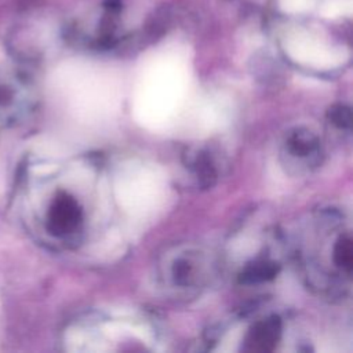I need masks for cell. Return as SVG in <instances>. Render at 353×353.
<instances>
[{
	"instance_id": "obj_9",
	"label": "cell",
	"mask_w": 353,
	"mask_h": 353,
	"mask_svg": "<svg viewBox=\"0 0 353 353\" xmlns=\"http://www.w3.org/2000/svg\"><path fill=\"white\" fill-rule=\"evenodd\" d=\"M328 120L338 128H349L352 123L350 109L345 105H334L328 110Z\"/></svg>"
},
{
	"instance_id": "obj_4",
	"label": "cell",
	"mask_w": 353,
	"mask_h": 353,
	"mask_svg": "<svg viewBox=\"0 0 353 353\" xmlns=\"http://www.w3.org/2000/svg\"><path fill=\"white\" fill-rule=\"evenodd\" d=\"M285 150L291 159L314 165L320 157V142L313 132L299 128L287 135Z\"/></svg>"
},
{
	"instance_id": "obj_1",
	"label": "cell",
	"mask_w": 353,
	"mask_h": 353,
	"mask_svg": "<svg viewBox=\"0 0 353 353\" xmlns=\"http://www.w3.org/2000/svg\"><path fill=\"white\" fill-rule=\"evenodd\" d=\"M80 201L68 190H57L44 212V229L55 239H68L80 230L83 223Z\"/></svg>"
},
{
	"instance_id": "obj_6",
	"label": "cell",
	"mask_w": 353,
	"mask_h": 353,
	"mask_svg": "<svg viewBox=\"0 0 353 353\" xmlns=\"http://www.w3.org/2000/svg\"><path fill=\"white\" fill-rule=\"evenodd\" d=\"M332 259L338 268L350 273L353 263V248L352 239L349 234H341L336 239L332 248Z\"/></svg>"
},
{
	"instance_id": "obj_10",
	"label": "cell",
	"mask_w": 353,
	"mask_h": 353,
	"mask_svg": "<svg viewBox=\"0 0 353 353\" xmlns=\"http://www.w3.org/2000/svg\"><path fill=\"white\" fill-rule=\"evenodd\" d=\"M121 7V1L120 0H105V8L109 12H117Z\"/></svg>"
},
{
	"instance_id": "obj_5",
	"label": "cell",
	"mask_w": 353,
	"mask_h": 353,
	"mask_svg": "<svg viewBox=\"0 0 353 353\" xmlns=\"http://www.w3.org/2000/svg\"><path fill=\"white\" fill-rule=\"evenodd\" d=\"M279 272V265L270 259H256L243 269L240 281L244 284H258L272 280Z\"/></svg>"
},
{
	"instance_id": "obj_7",
	"label": "cell",
	"mask_w": 353,
	"mask_h": 353,
	"mask_svg": "<svg viewBox=\"0 0 353 353\" xmlns=\"http://www.w3.org/2000/svg\"><path fill=\"white\" fill-rule=\"evenodd\" d=\"M193 170L204 186L212 185L216 176V171L207 154L200 153L196 156V159L193 160Z\"/></svg>"
},
{
	"instance_id": "obj_2",
	"label": "cell",
	"mask_w": 353,
	"mask_h": 353,
	"mask_svg": "<svg viewBox=\"0 0 353 353\" xmlns=\"http://www.w3.org/2000/svg\"><path fill=\"white\" fill-rule=\"evenodd\" d=\"M26 85L11 74H0V120L11 121L28 106Z\"/></svg>"
},
{
	"instance_id": "obj_3",
	"label": "cell",
	"mask_w": 353,
	"mask_h": 353,
	"mask_svg": "<svg viewBox=\"0 0 353 353\" xmlns=\"http://www.w3.org/2000/svg\"><path fill=\"white\" fill-rule=\"evenodd\" d=\"M281 334V323L276 316L256 321L245 335L244 350L269 352L273 350Z\"/></svg>"
},
{
	"instance_id": "obj_8",
	"label": "cell",
	"mask_w": 353,
	"mask_h": 353,
	"mask_svg": "<svg viewBox=\"0 0 353 353\" xmlns=\"http://www.w3.org/2000/svg\"><path fill=\"white\" fill-rule=\"evenodd\" d=\"M172 280L178 285H189L193 283L194 277V270H193V263L188 258H179L174 262L172 269H171Z\"/></svg>"
}]
</instances>
